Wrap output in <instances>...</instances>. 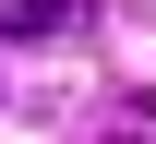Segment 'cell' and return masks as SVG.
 <instances>
[{
	"label": "cell",
	"mask_w": 156,
	"mask_h": 144,
	"mask_svg": "<svg viewBox=\"0 0 156 144\" xmlns=\"http://www.w3.org/2000/svg\"><path fill=\"white\" fill-rule=\"evenodd\" d=\"M0 36H72V12L60 0H24V12H0Z\"/></svg>",
	"instance_id": "6da1fadb"
}]
</instances>
